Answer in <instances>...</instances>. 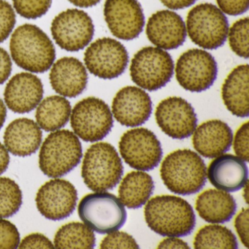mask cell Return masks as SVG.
<instances>
[{
	"label": "cell",
	"mask_w": 249,
	"mask_h": 249,
	"mask_svg": "<svg viewBox=\"0 0 249 249\" xmlns=\"http://www.w3.org/2000/svg\"><path fill=\"white\" fill-rule=\"evenodd\" d=\"M145 218L151 230L166 237L189 235L196 225V217L190 204L171 195L150 199L145 205Z\"/></svg>",
	"instance_id": "cell-1"
},
{
	"label": "cell",
	"mask_w": 249,
	"mask_h": 249,
	"mask_svg": "<svg viewBox=\"0 0 249 249\" xmlns=\"http://www.w3.org/2000/svg\"><path fill=\"white\" fill-rule=\"evenodd\" d=\"M13 60L19 68L43 73L54 63L56 51L49 36L37 26L26 24L13 33L10 42Z\"/></svg>",
	"instance_id": "cell-2"
},
{
	"label": "cell",
	"mask_w": 249,
	"mask_h": 249,
	"mask_svg": "<svg viewBox=\"0 0 249 249\" xmlns=\"http://www.w3.org/2000/svg\"><path fill=\"white\" fill-rule=\"evenodd\" d=\"M160 174L167 189L180 195L197 193L207 180L205 162L196 153L189 149L169 154L161 164Z\"/></svg>",
	"instance_id": "cell-3"
},
{
	"label": "cell",
	"mask_w": 249,
	"mask_h": 249,
	"mask_svg": "<svg viewBox=\"0 0 249 249\" xmlns=\"http://www.w3.org/2000/svg\"><path fill=\"white\" fill-rule=\"evenodd\" d=\"M124 173L116 148L107 142H97L88 148L83 161L81 176L89 189L100 192L114 189Z\"/></svg>",
	"instance_id": "cell-4"
},
{
	"label": "cell",
	"mask_w": 249,
	"mask_h": 249,
	"mask_svg": "<svg viewBox=\"0 0 249 249\" xmlns=\"http://www.w3.org/2000/svg\"><path fill=\"white\" fill-rule=\"evenodd\" d=\"M82 157V146L77 135L68 129L56 130L42 145L39 166L48 177H62L79 164Z\"/></svg>",
	"instance_id": "cell-5"
},
{
	"label": "cell",
	"mask_w": 249,
	"mask_h": 249,
	"mask_svg": "<svg viewBox=\"0 0 249 249\" xmlns=\"http://www.w3.org/2000/svg\"><path fill=\"white\" fill-rule=\"evenodd\" d=\"M83 222L99 234L118 231L126 221V209L120 199L107 192L87 195L78 205Z\"/></svg>",
	"instance_id": "cell-6"
},
{
	"label": "cell",
	"mask_w": 249,
	"mask_h": 249,
	"mask_svg": "<svg viewBox=\"0 0 249 249\" xmlns=\"http://www.w3.org/2000/svg\"><path fill=\"white\" fill-rule=\"evenodd\" d=\"M186 27L192 41L202 49L215 50L227 41L228 20L213 4L202 3L194 7L188 14Z\"/></svg>",
	"instance_id": "cell-7"
},
{
	"label": "cell",
	"mask_w": 249,
	"mask_h": 249,
	"mask_svg": "<svg viewBox=\"0 0 249 249\" xmlns=\"http://www.w3.org/2000/svg\"><path fill=\"white\" fill-rule=\"evenodd\" d=\"M175 65L170 53L157 47L138 51L130 65V76L135 84L154 91L165 87L174 74Z\"/></svg>",
	"instance_id": "cell-8"
},
{
	"label": "cell",
	"mask_w": 249,
	"mask_h": 249,
	"mask_svg": "<svg viewBox=\"0 0 249 249\" xmlns=\"http://www.w3.org/2000/svg\"><path fill=\"white\" fill-rule=\"evenodd\" d=\"M71 126L77 136L86 142L104 139L113 126V118L107 103L90 97L78 102L71 113Z\"/></svg>",
	"instance_id": "cell-9"
},
{
	"label": "cell",
	"mask_w": 249,
	"mask_h": 249,
	"mask_svg": "<svg viewBox=\"0 0 249 249\" xmlns=\"http://www.w3.org/2000/svg\"><path fill=\"white\" fill-rule=\"evenodd\" d=\"M217 75L215 58L202 49L188 50L180 55L176 63V79L180 87L191 92H202L211 88Z\"/></svg>",
	"instance_id": "cell-10"
},
{
	"label": "cell",
	"mask_w": 249,
	"mask_h": 249,
	"mask_svg": "<svg viewBox=\"0 0 249 249\" xmlns=\"http://www.w3.org/2000/svg\"><path fill=\"white\" fill-rule=\"evenodd\" d=\"M84 62L94 76L111 80L122 75L129 63L125 46L110 37H103L91 43L84 53Z\"/></svg>",
	"instance_id": "cell-11"
},
{
	"label": "cell",
	"mask_w": 249,
	"mask_h": 249,
	"mask_svg": "<svg viewBox=\"0 0 249 249\" xmlns=\"http://www.w3.org/2000/svg\"><path fill=\"white\" fill-rule=\"evenodd\" d=\"M51 31L53 40L61 49L75 52L85 49L91 43L94 25L85 11L68 9L53 18Z\"/></svg>",
	"instance_id": "cell-12"
},
{
	"label": "cell",
	"mask_w": 249,
	"mask_h": 249,
	"mask_svg": "<svg viewBox=\"0 0 249 249\" xmlns=\"http://www.w3.org/2000/svg\"><path fill=\"white\" fill-rule=\"evenodd\" d=\"M121 155L125 162L135 170L149 171L160 164L163 152L154 132L145 128L127 131L119 142Z\"/></svg>",
	"instance_id": "cell-13"
},
{
	"label": "cell",
	"mask_w": 249,
	"mask_h": 249,
	"mask_svg": "<svg viewBox=\"0 0 249 249\" xmlns=\"http://www.w3.org/2000/svg\"><path fill=\"white\" fill-rule=\"evenodd\" d=\"M156 120L164 133L173 139L189 138L197 126V117L192 105L184 99L170 97L156 109Z\"/></svg>",
	"instance_id": "cell-14"
},
{
	"label": "cell",
	"mask_w": 249,
	"mask_h": 249,
	"mask_svg": "<svg viewBox=\"0 0 249 249\" xmlns=\"http://www.w3.org/2000/svg\"><path fill=\"white\" fill-rule=\"evenodd\" d=\"M104 17L110 33L120 40L137 38L145 26L143 10L138 0H106Z\"/></svg>",
	"instance_id": "cell-15"
},
{
	"label": "cell",
	"mask_w": 249,
	"mask_h": 249,
	"mask_svg": "<svg viewBox=\"0 0 249 249\" xmlns=\"http://www.w3.org/2000/svg\"><path fill=\"white\" fill-rule=\"evenodd\" d=\"M78 192L68 180L53 179L46 182L37 192L36 205L45 218L59 221L68 218L75 211Z\"/></svg>",
	"instance_id": "cell-16"
},
{
	"label": "cell",
	"mask_w": 249,
	"mask_h": 249,
	"mask_svg": "<svg viewBox=\"0 0 249 249\" xmlns=\"http://www.w3.org/2000/svg\"><path fill=\"white\" fill-rule=\"evenodd\" d=\"M112 112L116 120L123 126H141L151 116L152 101L144 90L135 87H124L115 96Z\"/></svg>",
	"instance_id": "cell-17"
},
{
	"label": "cell",
	"mask_w": 249,
	"mask_h": 249,
	"mask_svg": "<svg viewBox=\"0 0 249 249\" xmlns=\"http://www.w3.org/2000/svg\"><path fill=\"white\" fill-rule=\"evenodd\" d=\"M186 24L174 11L162 10L153 14L146 25L148 40L163 50H173L181 46L186 39Z\"/></svg>",
	"instance_id": "cell-18"
},
{
	"label": "cell",
	"mask_w": 249,
	"mask_h": 249,
	"mask_svg": "<svg viewBox=\"0 0 249 249\" xmlns=\"http://www.w3.org/2000/svg\"><path fill=\"white\" fill-rule=\"evenodd\" d=\"M43 96L41 80L29 72L14 75L7 84L4 98L10 110L17 113H27L37 107Z\"/></svg>",
	"instance_id": "cell-19"
},
{
	"label": "cell",
	"mask_w": 249,
	"mask_h": 249,
	"mask_svg": "<svg viewBox=\"0 0 249 249\" xmlns=\"http://www.w3.org/2000/svg\"><path fill=\"white\" fill-rule=\"evenodd\" d=\"M53 89L65 97H78L88 84V74L84 64L74 57H64L52 67L49 75Z\"/></svg>",
	"instance_id": "cell-20"
},
{
	"label": "cell",
	"mask_w": 249,
	"mask_h": 249,
	"mask_svg": "<svg viewBox=\"0 0 249 249\" xmlns=\"http://www.w3.org/2000/svg\"><path fill=\"white\" fill-rule=\"evenodd\" d=\"M208 176L211 184L226 192H235L246 186L249 178L244 160L232 154L217 157L210 164Z\"/></svg>",
	"instance_id": "cell-21"
},
{
	"label": "cell",
	"mask_w": 249,
	"mask_h": 249,
	"mask_svg": "<svg viewBox=\"0 0 249 249\" xmlns=\"http://www.w3.org/2000/svg\"><path fill=\"white\" fill-rule=\"evenodd\" d=\"M194 132V148L205 158L213 159L222 155L232 144V131L222 121L215 119L204 122Z\"/></svg>",
	"instance_id": "cell-22"
},
{
	"label": "cell",
	"mask_w": 249,
	"mask_h": 249,
	"mask_svg": "<svg viewBox=\"0 0 249 249\" xmlns=\"http://www.w3.org/2000/svg\"><path fill=\"white\" fill-rule=\"evenodd\" d=\"M43 133L40 126L27 118L16 119L6 128L4 142L7 149L17 157L35 154L40 148Z\"/></svg>",
	"instance_id": "cell-23"
},
{
	"label": "cell",
	"mask_w": 249,
	"mask_h": 249,
	"mask_svg": "<svg viewBox=\"0 0 249 249\" xmlns=\"http://www.w3.org/2000/svg\"><path fill=\"white\" fill-rule=\"evenodd\" d=\"M249 65L236 67L226 78L221 89L227 110L239 118L249 116Z\"/></svg>",
	"instance_id": "cell-24"
},
{
	"label": "cell",
	"mask_w": 249,
	"mask_h": 249,
	"mask_svg": "<svg viewBox=\"0 0 249 249\" xmlns=\"http://www.w3.org/2000/svg\"><path fill=\"white\" fill-rule=\"evenodd\" d=\"M196 210L199 216L211 224H224L230 221L237 211L235 199L230 194L208 189L198 196Z\"/></svg>",
	"instance_id": "cell-25"
},
{
	"label": "cell",
	"mask_w": 249,
	"mask_h": 249,
	"mask_svg": "<svg viewBox=\"0 0 249 249\" xmlns=\"http://www.w3.org/2000/svg\"><path fill=\"white\" fill-rule=\"evenodd\" d=\"M154 190L152 178L141 171L128 173L119 186V199L129 209H138L146 203Z\"/></svg>",
	"instance_id": "cell-26"
},
{
	"label": "cell",
	"mask_w": 249,
	"mask_h": 249,
	"mask_svg": "<svg viewBox=\"0 0 249 249\" xmlns=\"http://www.w3.org/2000/svg\"><path fill=\"white\" fill-rule=\"evenodd\" d=\"M71 103L65 97L53 95L46 97L36 110L38 126L46 132H53L65 126L71 117Z\"/></svg>",
	"instance_id": "cell-27"
},
{
	"label": "cell",
	"mask_w": 249,
	"mask_h": 249,
	"mask_svg": "<svg viewBox=\"0 0 249 249\" xmlns=\"http://www.w3.org/2000/svg\"><path fill=\"white\" fill-rule=\"evenodd\" d=\"M95 244L96 237L92 230L80 222L62 226L54 237V247L56 249H91Z\"/></svg>",
	"instance_id": "cell-28"
},
{
	"label": "cell",
	"mask_w": 249,
	"mask_h": 249,
	"mask_svg": "<svg viewBox=\"0 0 249 249\" xmlns=\"http://www.w3.org/2000/svg\"><path fill=\"white\" fill-rule=\"evenodd\" d=\"M195 249H229L238 248L237 238L231 230L219 225L205 226L195 236Z\"/></svg>",
	"instance_id": "cell-29"
},
{
	"label": "cell",
	"mask_w": 249,
	"mask_h": 249,
	"mask_svg": "<svg viewBox=\"0 0 249 249\" xmlns=\"http://www.w3.org/2000/svg\"><path fill=\"white\" fill-rule=\"evenodd\" d=\"M22 192L12 179L0 178V218H9L19 211Z\"/></svg>",
	"instance_id": "cell-30"
},
{
	"label": "cell",
	"mask_w": 249,
	"mask_h": 249,
	"mask_svg": "<svg viewBox=\"0 0 249 249\" xmlns=\"http://www.w3.org/2000/svg\"><path fill=\"white\" fill-rule=\"evenodd\" d=\"M227 37L231 51L240 57L249 58V18H241L232 24Z\"/></svg>",
	"instance_id": "cell-31"
},
{
	"label": "cell",
	"mask_w": 249,
	"mask_h": 249,
	"mask_svg": "<svg viewBox=\"0 0 249 249\" xmlns=\"http://www.w3.org/2000/svg\"><path fill=\"white\" fill-rule=\"evenodd\" d=\"M18 15L27 19H36L47 14L52 0H13Z\"/></svg>",
	"instance_id": "cell-32"
},
{
	"label": "cell",
	"mask_w": 249,
	"mask_h": 249,
	"mask_svg": "<svg viewBox=\"0 0 249 249\" xmlns=\"http://www.w3.org/2000/svg\"><path fill=\"white\" fill-rule=\"evenodd\" d=\"M15 11L9 2L0 0V43L5 41L15 27Z\"/></svg>",
	"instance_id": "cell-33"
},
{
	"label": "cell",
	"mask_w": 249,
	"mask_h": 249,
	"mask_svg": "<svg viewBox=\"0 0 249 249\" xmlns=\"http://www.w3.org/2000/svg\"><path fill=\"white\" fill-rule=\"evenodd\" d=\"M101 249H139L136 240L127 233L113 231L105 237L100 244Z\"/></svg>",
	"instance_id": "cell-34"
},
{
	"label": "cell",
	"mask_w": 249,
	"mask_h": 249,
	"mask_svg": "<svg viewBox=\"0 0 249 249\" xmlns=\"http://www.w3.org/2000/svg\"><path fill=\"white\" fill-rule=\"evenodd\" d=\"M20 234L12 223L0 218V249H17L19 246Z\"/></svg>",
	"instance_id": "cell-35"
},
{
	"label": "cell",
	"mask_w": 249,
	"mask_h": 249,
	"mask_svg": "<svg viewBox=\"0 0 249 249\" xmlns=\"http://www.w3.org/2000/svg\"><path fill=\"white\" fill-rule=\"evenodd\" d=\"M249 122L243 124L236 132L234 141L235 154L246 162L249 161Z\"/></svg>",
	"instance_id": "cell-36"
},
{
	"label": "cell",
	"mask_w": 249,
	"mask_h": 249,
	"mask_svg": "<svg viewBox=\"0 0 249 249\" xmlns=\"http://www.w3.org/2000/svg\"><path fill=\"white\" fill-rule=\"evenodd\" d=\"M218 8L227 15H242L249 10V0H216Z\"/></svg>",
	"instance_id": "cell-37"
},
{
	"label": "cell",
	"mask_w": 249,
	"mask_h": 249,
	"mask_svg": "<svg viewBox=\"0 0 249 249\" xmlns=\"http://www.w3.org/2000/svg\"><path fill=\"white\" fill-rule=\"evenodd\" d=\"M19 249H53L54 246L46 236L33 233L23 239L18 246Z\"/></svg>",
	"instance_id": "cell-38"
},
{
	"label": "cell",
	"mask_w": 249,
	"mask_h": 249,
	"mask_svg": "<svg viewBox=\"0 0 249 249\" xmlns=\"http://www.w3.org/2000/svg\"><path fill=\"white\" fill-rule=\"evenodd\" d=\"M237 234L242 243L246 248H249V209L242 210L236 217L234 222Z\"/></svg>",
	"instance_id": "cell-39"
},
{
	"label": "cell",
	"mask_w": 249,
	"mask_h": 249,
	"mask_svg": "<svg viewBox=\"0 0 249 249\" xmlns=\"http://www.w3.org/2000/svg\"><path fill=\"white\" fill-rule=\"evenodd\" d=\"M12 72V62L8 52L0 48V85L3 84Z\"/></svg>",
	"instance_id": "cell-40"
},
{
	"label": "cell",
	"mask_w": 249,
	"mask_h": 249,
	"mask_svg": "<svg viewBox=\"0 0 249 249\" xmlns=\"http://www.w3.org/2000/svg\"><path fill=\"white\" fill-rule=\"evenodd\" d=\"M161 3L171 10H182L193 5L197 0H160Z\"/></svg>",
	"instance_id": "cell-41"
},
{
	"label": "cell",
	"mask_w": 249,
	"mask_h": 249,
	"mask_svg": "<svg viewBox=\"0 0 249 249\" xmlns=\"http://www.w3.org/2000/svg\"><path fill=\"white\" fill-rule=\"evenodd\" d=\"M159 249H190L189 245L180 239L167 238L164 239L158 246Z\"/></svg>",
	"instance_id": "cell-42"
},
{
	"label": "cell",
	"mask_w": 249,
	"mask_h": 249,
	"mask_svg": "<svg viewBox=\"0 0 249 249\" xmlns=\"http://www.w3.org/2000/svg\"><path fill=\"white\" fill-rule=\"evenodd\" d=\"M10 163V156L8 150L0 142V175L5 173Z\"/></svg>",
	"instance_id": "cell-43"
},
{
	"label": "cell",
	"mask_w": 249,
	"mask_h": 249,
	"mask_svg": "<svg viewBox=\"0 0 249 249\" xmlns=\"http://www.w3.org/2000/svg\"><path fill=\"white\" fill-rule=\"evenodd\" d=\"M68 1L75 6L88 8L95 6L101 0H68Z\"/></svg>",
	"instance_id": "cell-44"
},
{
	"label": "cell",
	"mask_w": 249,
	"mask_h": 249,
	"mask_svg": "<svg viewBox=\"0 0 249 249\" xmlns=\"http://www.w3.org/2000/svg\"><path fill=\"white\" fill-rule=\"evenodd\" d=\"M7 117V109L3 101L0 99V129H2Z\"/></svg>",
	"instance_id": "cell-45"
}]
</instances>
